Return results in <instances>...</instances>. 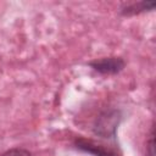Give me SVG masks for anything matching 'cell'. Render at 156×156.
Masks as SVG:
<instances>
[{"mask_svg": "<svg viewBox=\"0 0 156 156\" xmlns=\"http://www.w3.org/2000/svg\"><path fill=\"white\" fill-rule=\"evenodd\" d=\"M0 156H30V154H29V151L23 150V149H12V150L4 152Z\"/></svg>", "mask_w": 156, "mask_h": 156, "instance_id": "obj_3", "label": "cell"}, {"mask_svg": "<svg viewBox=\"0 0 156 156\" xmlns=\"http://www.w3.org/2000/svg\"><path fill=\"white\" fill-rule=\"evenodd\" d=\"M90 66L100 73H117L124 67V62L119 57H108L94 61Z\"/></svg>", "mask_w": 156, "mask_h": 156, "instance_id": "obj_1", "label": "cell"}, {"mask_svg": "<svg viewBox=\"0 0 156 156\" xmlns=\"http://www.w3.org/2000/svg\"><path fill=\"white\" fill-rule=\"evenodd\" d=\"M116 122H117L116 115L106 113V115L101 116L100 119L98 121L96 127H95V132L100 135L106 136V126H111L112 128H116Z\"/></svg>", "mask_w": 156, "mask_h": 156, "instance_id": "obj_2", "label": "cell"}]
</instances>
